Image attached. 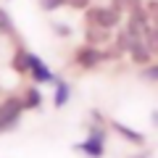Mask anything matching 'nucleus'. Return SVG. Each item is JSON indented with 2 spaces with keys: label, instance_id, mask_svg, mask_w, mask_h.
I'll use <instances>...</instances> for the list:
<instances>
[{
  "label": "nucleus",
  "instance_id": "nucleus-14",
  "mask_svg": "<svg viewBox=\"0 0 158 158\" xmlns=\"http://www.w3.org/2000/svg\"><path fill=\"white\" fill-rule=\"evenodd\" d=\"M0 37H16V27H13V19L6 8L0 6Z\"/></svg>",
  "mask_w": 158,
  "mask_h": 158
},
{
  "label": "nucleus",
  "instance_id": "nucleus-13",
  "mask_svg": "<svg viewBox=\"0 0 158 158\" xmlns=\"http://www.w3.org/2000/svg\"><path fill=\"white\" fill-rule=\"evenodd\" d=\"M37 87H40V85L27 87V92H24V98H21L24 111H34V108H40V106H42V92H40Z\"/></svg>",
  "mask_w": 158,
  "mask_h": 158
},
{
  "label": "nucleus",
  "instance_id": "nucleus-9",
  "mask_svg": "<svg viewBox=\"0 0 158 158\" xmlns=\"http://www.w3.org/2000/svg\"><path fill=\"white\" fill-rule=\"evenodd\" d=\"M29 66H32V53L27 50L24 45H19L16 50H13V58H11V69L16 74H29Z\"/></svg>",
  "mask_w": 158,
  "mask_h": 158
},
{
  "label": "nucleus",
  "instance_id": "nucleus-2",
  "mask_svg": "<svg viewBox=\"0 0 158 158\" xmlns=\"http://www.w3.org/2000/svg\"><path fill=\"white\" fill-rule=\"evenodd\" d=\"M21 113H24V103H21V98L8 95L6 100L0 103V135H6V132L13 129V127H19V121H21Z\"/></svg>",
  "mask_w": 158,
  "mask_h": 158
},
{
  "label": "nucleus",
  "instance_id": "nucleus-16",
  "mask_svg": "<svg viewBox=\"0 0 158 158\" xmlns=\"http://www.w3.org/2000/svg\"><path fill=\"white\" fill-rule=\"evenodd\" d=\"M145 45L150 48L153 56H158V29H156V27L148 29V34H145Z\"/></svg>",
  "mask_w": 158,
  "mask_h": 158
},
{
  "label": "nucleus",
  "instance_id": "nucleus-8",
  "mask_svg": "<svg viewBox=\"0 0 158 158\" xmlns=\"http://www.w3.org/2000/svg\"><path fill=\"white\" fill-rule=\"evenodd\" d=\"M111 40H113V32H108V29H103V27H85V42L87 45L100 48V45H108Z\"/></svg>",
  "mask_w": 158,
  "mask_h": 158
},
{
  "label": "nucleus",
  "instance_id": "nucleus-21",
  "mask_svg": "<svg viewBox=\"0 0 158 158\" xmlns=\"http://www.w3.org/2000/svg\"><path fill=\"white\" fill-rule=\"evenodd\" d=\"M53 32L61 34V37H69V34H71V29H69L66 24H53Z\"/></svg>",
  "mask_w": 158,
  "mask_h": 158
},
{
  "label": "nucleus",
  "instance_id": "nucleus-3",
  "mask_svg": "<svg viewBox=\"0 0 158 158\" xmlns=\"http://www.w3.org/2000/svg\"><path fill=\"white\" fill-rule=\"evenodd\" d=\"M124 29L129 32L132 40H145L148 29H150V13H148V8L142 6V8H137V11L127 13V24H124Z\"/></svg>",
  "mask_w": 158,
  "mask_h": 158
},
{
  "label": "nucleus",
  "instance_id": "nucleus-6",
  "mask_svg": "<svg viewBox=\"0 0 158 158\" xmlns=\"http://www.w3.org/2000/svg\"><path fill=\"white\" fill-rule=\"evenodd\" d=\"M108 127H111V129L116 132V135L121 137V140L132 142V145H145V135H142V132H135L132 127L121 124V121H113V118H108Z\"/></svg>",
  "mask_w": 158,
  "mask_h": 158
},
{
  "label": "nucleus",
  "instance_id": "nucleus-19",
  "mask_svg": "<svg viewBox=\"0 0 158 158\" xmlns=\"http://www.w3.org/2000/svg\"><path fill=\"white\" fill-rule=\"evenodd\" d=\"M66 6V0H40V8L45 13H50V11H58V8H63Z\"/></svg>",
  "mask_w": 158,
  "mask_h": 158
},
{
  "label": "nucleus",
  "instance_id": "nucleus-7",
  "mask_svg": "<svg viewBox=\"0 0 158 158\" xmlns=\"http://www.w3.org/2000/svg\"><path fill=\"white\" fill-rule=\"evenodd\" d=\"M127 56L132 58V63H135V66H148V63L153 61V53H150V48L145 45V40H135Z\"/></svg>",
  "mask_w": 158,
  "mask_h": 158
},
{
  "label": "nucleus",
  "instance_id": "nucleus-15",
  "mask_svg": "<svg viewBox=\"0 0 158 158\" xmlns=\"http://www.w3.org/2000/svg\"><path fill=\"white\" fill-rule=\"evenodd\" d=\"M111 6L116 8L121 16H127V13H132V11H137V8H142V6H145V0H111Z\"/></svg>",
  "mask_w": 158,
  "mask_h": 158
},
{
  "label": "nucleus",
  "instance_id": "nucleus-22",
  "mask_svg": "<svg viewBox=\"0 0 158 158\" xmlns=\"http://www.w3.org/2000/svg\"><path fill=\"white\" fill-rule=\"evenodd\" d=\"M150 121H153V124L158 127V111H153V113H150Z\"/></svg>",
  "mask_w": 158,
  "mask_h": 158
},
{
  "label": "nucleus",
  "instance_id": "nucleus-5",
  "mask_svg": "<svg viewBox=\"0 0 158 158\" xmlns=\"http://www.w3.org/2000/svg\"><path fill=\"white\" fill-rule=\"evenodd\" d=\"M29 77H32L34 85H48V82H53L56 79V74L48 69V63L42 61L40 56H34L32 53V66H29Z\"/></svg>",
  "mask_w": 158,
  "mask_h": 158
},
{
  "label": "nucleus",
  "instance_id": "nucleus-17",
  "mask_svg": "<svg viewBox=\"0 0 158 158\" xmlns=\"http://www.w3.org/2000/svg\"><path fill=\"white\" fill-rule=\"evenodd\" d=\"M140 77L145 79V82H158V63H148V66H142V71H140Z\"/></svg>",
  "mask_w": 158,
  "mask_h": 158
},
{
  "label": "nucleus",
  "instance_id": "nucleus-4",
  "mask_svg": "<svg viewBox=\"0 0 158 158\" xmlns=\"http://www.w3.org/2000/svg\"><path fill=\"white\" fill-rule=\"evenodd\" d=\"M74 63L79 69H85V71H92V69H98L103 63V50L95 48V45L82 42L79 48H74Z\"/></svg>",
  "mask_w": 158,
  "mask_h": 158
},
{
  "label": "nucleus",
  "instance_id": "nucleus-1",
  "mask_svg": "<svg viewBox=\"0 0 158 158\" xmlns=\"http://www.w3.org/2000/svg\"><path fill=\"white\" fill-rule=\"evenodd\" d=\"M85 27H103L108 32H116L121 27V13L113 6H90L85 11Z\"/></svg>",
  "mask_w": 158,
  "mask_h": 158
},
{
  "label": "nucleus",
  "instance_id": "nucleus-18",
  "mask_svg": "<svg viewBox=\"0 0 158 158\" xmlns=\"http://www.w3.org/2000/svg\"><path fill=\"white\" fill-rule=\"evenodd\" d=\"M87 137H92V140H98V142H106L108 132H106L103 124H95V121H92V124H90V135H87Z\"/></svg>",
  "mask_w": 158,
  "mask_h": 158
},
{
  "label": "nucleus",
  "instance_id": "nucleus-23",
  "mask_svg": "<svg viewBox=\"0 0 158 158\" xmlns=\"http://www.w3.org/2000/svg\"><path fill=\"white\" fill-rule=\"evenodd\" d=\"M135 158H150V153H142V156H135Z\"/></svg>",
  "mask_w": 158,
  "mask_h": 158
},
{
  "label": "nucleus",
  "instance_id": "nucleus-11",
  "mask_svg": "<svg viewBox=\"0 0 158 158\" xmlns=\"http://www.w3.org/2000/svg\"><path fill=\"white\" fill-rule=\"evenodd\" d=\"M53 85H56V92H53V106L56 108H63L69 103V98H71V87H69V82L63 77H56L53 79Z\"/></svg>",
  "mask_w": 158,
  "mask_h": 158
},
{
  "label": "nucleus",
  "instance_id": "nucleus-12",
  "mask_svg": "<svg viewBox=\"0 0 158 158\" xmlns=\"http://www.w3.org/2000/svg\"><path fill=\"white\" fill-rule=\"evenodd\" d=\"M132 42H135V40L129 37V32H127L124 27H118L116 32H113V40H111V48H113V50L118 53V56H124V53H129Z\"/></svg>",
  "mask_w": 158,
  "mask_h": 158
},
{
  "label": "nucleus",
  "instance_id": "nucleus-10",
  "mask_svg": "<svg viewBox=\"0 0 158 158\" xmlns=\"http://www.w3.org/2000/svg\"><path fill=\"white\" fill-rule=\"evenodd\" d=\"M74 150H77V153H85L87 158H103V156H106V142H98V140H92V137H87V140L77 142Z\"/></svg>",
  "mask_w": 158,
  "mask_h": 158
},
{
  "label": "nucleus",
  "instance_id": "nucleus-20",
  "mask_svg": "<svg viewBox=\"0 0 158 158\" xmlns=\"http://www.w3.org/2000/svg\"><path fill=\"white\" fill-rule=\"evenodd\" d=\"M92 6V0H66V8H74V11H87Z\"/></svg>",
  "mask_w": 158,
  "mask_h": 158
}]
</instances>
